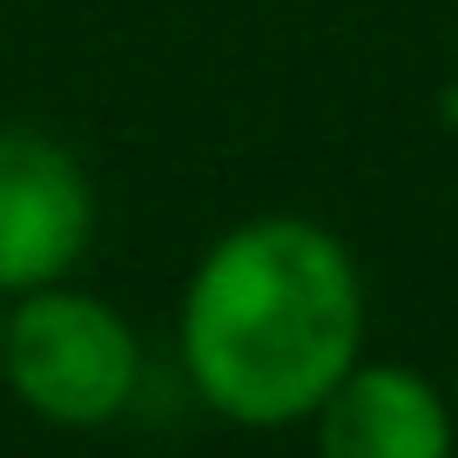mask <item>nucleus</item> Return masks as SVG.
I'll use <instances>...</instances> for the list:
<instances>
[{"label":"nucleus","mask_w":458,"mask_h":458,"mask_svg":"<svg viewBox=\"0 0 458 458\" xmlns=\"http://www.w3.org/2000/svg\"><path fill=\"white\" fill-rule=\"evenodd\" d=\"M175 358L223 425H310L364 358V270L351 243L317 216L229 223L182 284Z\"/></svg>","instance_id":"nucleus-1"},{"label":"nucleus","mask_w":458,"mask_h":458,"mask_svg":"<svg viewBox=\"0 0 458 458\" xmlns=\"http://www.w3.org/2000/svg\"><path fill=\"white\" fill-rule=\"evenodd\" d=\"M0 391L55 431H101L142 391V337L108 297L81 284H41L7 297Z\"/></svg>","instance_id":"nucleus-2"},{"label":"nucleus","mask_w":458,"mask_h":458,"mask_svg":"<svg viewBox=\"0 0 458 458\" xmlns=\"http://www.w3.org/2000/svg\"><path fill=\"white\" fill-rule=\"evenodd\" d=\"M95 243V182L47 129L0 122V297L68 284Z\"/></svg>","instance_id":"nucleus-3"},{"label":"nucleus","mask_w":458,"mask_h":458,"mask_svg":"<svg viewBox=\"0 0 458 458\" xmlns=\"http://www.w3.org/2000/svg\"><path fill=\"white\" fill-rule=\"evenodd\" d=\"M317 458H452L458 404L418 364L358 358L310 418Z\"/></svg>","instance_id":"nucleus-4"},{"label":"nucleus","mask_w":458,"mask_h":458,"mask_svg":"<svg viewBox=\"0 0 458 458\" xmlns=\"http://www.w3.org/2000/svg\"><path fill=\"white\" fill-rule=\"evenodd\" d=\"M452 404H458V351H452Z\"/></svg>","instance_id":"nucleus-5"},{"label":"nucleus","mask_w":458,"mask_h":458,"mask_svg":"<svg viewBox=\"0 0 458 458\" xmlns=\"http://www.w3.org/2000/svg\"><path fill=\"white\" fill-rule=\"evenodd\" d=\"M0 337H7V297H0Z\"/></svg>","instance_id":"nucleus-6"}]
</instances>
